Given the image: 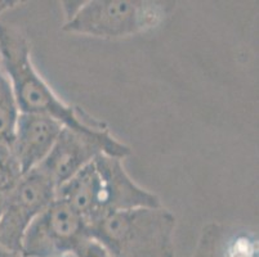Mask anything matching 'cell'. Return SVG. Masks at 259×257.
Returning a JSON list of instances; mask_svg holds the SVG:
<instances>
[{"instance_id":"cell-1","label":"cell","mask_w":259,"mask_h":257,"mask_svg":"<svg viewBox=\"0 0 259 257\" xmlns=\"http://www.w3.org/2000/svg\"><path fill=\"white\" fill-rule=\"evenodd\" d=\"M122 160L98 155L56 190V198L76 210L92 225L114 212L161 207L159 197L134 183Z\"/></svg>"},{"instance_id":"cell-2","label":"cell","mask_w":259,"mask_h":257,"mask_svg":"<svg viewBox=\"0 0 259 257\" xmlns=\"http://www.w3.org/2000/svg\"><path fill=\"white\" fill-rule=\"evenodd\" d=\"M0 67L11 81L20 113L46 115L66 129L81 134H92L106 129L102 122L85 116L54 94L32 65L27 39L15 26L2 21Z\"/></svg>"},{"instance_id":"cell-3","label":"cell","mask_w":259,"mask_h":257,"mask_svg":"<svg viewBox=\"0 0 259 257\" xmlns=\"http://www.w3.org/2000/svg\"><path fill=\"white\" fill-rule=\"evenodd\" d=\"M176 216L161 207L114 212L89 225L91 239L111 257H174Z\"/></svg>"},{"instance_id":"cell-4","label":"cell","mask_w":259,"mask_h":257,"mask_svg":"<svg viewBox=\"0 0 259 257\" xmlns=\"http://www.w3.org/2000/svg\"><path fill=\"white\" fill-rule=\"evenodd\" d=\"M63 31L100 39H121L155 28L170 14L174 2L89 0L63 2Z\"/></svg>"},{"instance_id":"cell-5","label":"cell","mask_w":259,"mask_h":257,"mask_svg":"<svg viewBox=\"0 0 259 257\" xmlns=\"http://www.w3.org/2000/svg\"><path fill=\"white\" fill-rule=\"evenodd\" d=\"M91 240L89 225L76 210L56 198L26 229L21 243L23 257L75 254Z\"/></svg>"},{"instance_id":"cell-6","label":"cell","mask_w":259,"mask_h":257,"mask_svg":"<svg viewBox=\"0 0 259 257\" xmlns=\"http://www.w3.org/2000/svg\"><path fill=\"white\" fill-rule=\"evenodd\" d=\"M131 153V148L112 136L108 129L81 134L63 127L47 159L36 169L41 170L58 188L98 155L124 160Z\"/></svg>"},{"instance_id":"cell-7","label":"cell","mask_w":259,"mask_h":257,"mask_svg":"<svg viewBox=\"0 0 259 257\" xmlns=\"http://www.w3.org/2000/svg\"><path fill=\"white\" fill-rule=\"evenodd\" d=\"M56 185L39 169L21 176L0 212V248L21 253L26 229L56 199Z\"/></svg>"},{"instance_id":"cell-8","label":"cell","mask_w":259,"mask_h":257,"mask_svg":"<svg viewBox=\"0 0 259 257\" xmlns=\"http://www.w3.org/2000/svg\"><path fill=\"white\" fill-rule=\"evenodd\" d=\"M63 126L46 115L20 113L11 152L22 175L36 169L53 148Z\"/></svg>"},{"instance_id":"cell-9","label":"cell","mask_w":259,"mask_h":257,"mask_svg":"<svg viewBox=\"0 0 259 257\" xmlns=\"http://www.w3.org/2000/svg\"><path fill=\"white\" fill-rule=\"evenodd\" d=\"M258 232L244 225L211 223L204 226L191 257H258Z\"/></svg>"},{"instance_id":"cell-10","label":"cell","mask_w":259,"mask_h":257,"mask_svg":"<svg viewBox=\"0 0 259 257\" xmlns=\"http://www.w3.org/2000/svg\"><path fill=\"white\" fill-rule=\"evenodd\" d=\"M18 116L20 111L13 88L3 68L0 67V147L11 148Z\"/></svg>"},{"instance_id":"cell-11","label":"cell","mask_w":259,"mask_h":257,"mask_svg":"<svg viewBox=\"0 0 259 257\" xmlns=\"http://www.w3.org/2000/svg\"><path fill=\"white\" fill-rule=\"evenodd\" d=\"M22 174L11 149L7 147H0V212L3 209L7 195L15 188Z\"/></svg>"},{"instance_id":"cell-12","label":"cell","mask_w":259,"mask_h":257,"mask_svg":"<svg viewBox=\"0 0 259 257\" xmlns=\"http://www.w3.org/2000/svg\"><path fill=\"white\" fill-rule=\"evenodd\" d=\"M75 256L76 257H111L100 243H97V242L93 239L88 240V242H87V243L84 244V246L81 247L76 253H75Z\"/></svg>"},{"instance_id":"cell-13","label":"cell","mask_w":259,"mask_h":257,"mask_svg":"<svg viewBox=\"0 0 259 257\" xmlns=\"http://www.w3.org/2000/svg\"><path fill=\"white\" fill-rule=\"evenodd\" d=\"M16 4H18V2H0V14H3L6 11L13 8Z\"/></svg>"}]
</instances>
